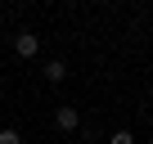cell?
Listing matches in <instances>:
<instances>
[{"label": "cell", "mask_w": 153, "mask_h": 144, "mask_svg": "<svg viewBox=\"0 0 153 144\" xmlns=\"http://www.w3.org/2000/svg\"><path fill=\"white\" fill-rule=\"evenodd\" d=\"M14 54H18V59H36V54H41V36H36V32H18V36H14Z\"/></svg>", "instance_id": "cell-1"}, {"label": "cell", "mask_w": 153, "mask_h": 144, "mask_svg": "<svg viewBox=\"0 0 153 144\" xmlns=\"http://www.w3.org/2000/svg\"><path fill=\"white\" fill-rule=\"evenodd\" d=\"M54 126H59L63 135H72L76 126H81V113H76V108H59V113H54Z\"/></svg>", "instance_id": "cell-2"}, {"label": "cell", "mask_w": 153, "mask_h": 144, "mask_svg": "<svg viewBox=\"0 0 153 144\" xmlns=\"http://www.w3.org/2000/svg\"><path fill=\"white\" fill-rule=\"evenodd\" d=\"M41 72H45V81H54V86H59V81H68V63H63V59H50Z\"/></svg>", "instance_id": "cell-3"}, {"label": "cell", "mask_w": 153, "mask_h": 144, "mask_svg": "<svg viewBox=\"0 0 153 144\" xmlns=\"http://www.w3.org/2000/svg\"><path fill=\"white\" fill-rule=\"evenodd\" d=\"M0 144H23V135H18L14 126H5V131H0Z\"/></svg>", "instance_id": "cell-4"}, {"label": "cell", "mask_w": 153, "mask_h": 144, "mask_svg": "<svg viewBox=\"0 0 153 144\" xmlns=\"http://www.w3.org/2000/svg\"><path fill=\"white\" fill-rule=\"evenodd\" d=\"M108 144H135V140H131V131H113V140H108Z\"/></svg>", "instance_id": "cell-5"}]
</instances>
